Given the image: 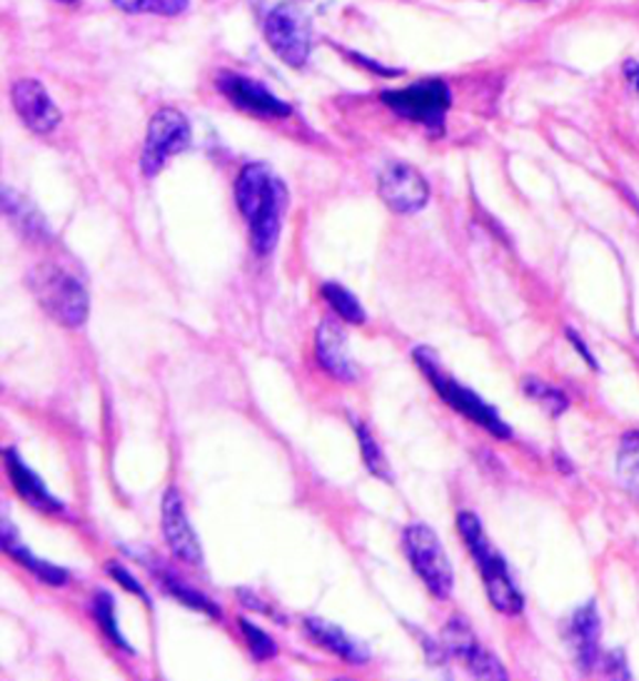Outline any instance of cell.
I'll list each match as a JSON object with an SVG mask.
<instances>
[{"mask_svg":"<svg viewBox=\"0 0 639 681\" xmlns=\"http://www.w3.org/2000/svg\"><path fill=\"white\" fill-rule=\"evenodd\" d=\"M444 647L452 657L462 661L470 674L480 679H507V669L500 664L492 651L480 645L472 627L462 617H452L450 625L444 627Z\"/></svg>","mask_w":639,"mask_h":681,"instance_id":"obj_10","label":"cell"},{"mask_svg":"<svg viewBox=\"0 0 639 681\" xmlns=\"http://www.w3.org/2000/svg\"><path fill=\"white\" fill-rule=\"evenodd\" d=\"M163 584H166V589L170 591L172 597H176L178 601H182V605H188L190 609L202 611V615H208L212 619H220L222 617V611L216 605H212V601L206 595H200V591L188 587V584H182L180 579L172 577V574H166V579H163Z\"/></svg>","mask_w":639,"mask_h":681,"instance_id":"obj_24","label":"cell"},{"mask_svg":"<svg viewBox=\"0 0 639 681\" xmlns=\"http://www.w3.org/2000/svg\"><path fill=\"white\" fill-rule=\"evenodd\" d=\"M412 357H415V365H418L425 373V377L430 379L434 392H438L454 412L464 415L470 422L480 425L482 430L500 437V440H510L512 430L505 425V420H502L495 407L488 405L478 392H472V389L454 383V379L444 373V367L440 365V357L434 355L430 347H418L412 353Z\"/></svg>","mask_w":639,"mask_h":681,"instance_id":"obj_4","label":"cell"},{"mask_svg":"<svg viewBox=\"0 0 639 681\" xmlns=\"http://www.w3.org/2000/svg\"><path fill=\"white\" fill-rule=\"evenodd\" d=\"M31 290L38 303L51 315L57 325L81 327L88 319L91 300L88 290L81 280L71 275L65 268L43 262L31 272Z\"/></svg>","mask_w":639,"mask_h":681,"instance_id":"obj_3","label":"cell"},{"mask_svg":"<svg viewBox=\"0 0 639 681\" xmlns=\"http://www.w3.org/2000/svg\"><path fill=\"white\" fill-rule=\"evenodd\" d=\"M163 534H166L172 557L192 564V567L202 564V547L198 542V534L188 520L180 492L172 490V486L166 492V497H163Z\"/></svg>","mask_w":639,"mask_h":681,"instance_id":"obj_11","label":"cell"},{"mask_svg":"<svg viewBox=\"0 0 639 681\" xmlns=\"http://www.w3.org/2000/svg\"><path fill=\"white\" fill-rule=\"evenodd\" d=\"M220 91L228 95V101L235 108L263 115V118H287L290 111H293L287 103L270 93L263 83L248 81L243 75H222Z\"/></svg>","mask_w":639,"mask_h":681,"instance_id":"obj_12","label":"cell"},{"mask_svg":"<svg viewBox=\"0 0 639 681\" xmlns=\"http://www.w3.org/2000/svg\"><path fill=\"white\" fill-rule=\"evenodd\" d=\"M235 200L250 228V242L260 255H270L283 230L287 188L268 165L253 163L243 168L235 185Z\"/></svg>","mask_w":639,"mask_h":681,"instance_id":"obj_1","label":"cell"},{"mask_svg":"<svg viewBox=\"0 0 639 681\" xmlns=\"http://www.w3.org/2000/svg\"><path fill=\"white\" fill-rule=\"evenodd\" d=\"M377 190L385 206L400 212V216H412L420 212L430 200V185L422 178L420 170H415L408 163H390L377 178Z\"/></svg>","mask_w":639,"mask_h":681,"instance_id":"obj_9","label":"cell"},{"mask_svg":"<svg viewBox=\"0 0 639 681\" xmlns=\"http://www.w3.org/2000/svg\"><path fill=\"white\" fill-rule=\"evenodd\" d=\"M315 353L320 365H323L335 379H341V383H355L357 369L350 357V349H347V337L335 319L320 323L315 335Z\"/></svg>","mask_w":639,"mask_h":681,"instance_id":"obj_14","label":"cell"},{"mask_svg":"<svg viewBox=\"0 0 639 681\" xmlns=\"http://www.w3.org/2000/svg\"><path fill=\"white\" fill-rule=\"evenodd\" d=\"M353 427H355L357 442H360V454H363L367 470H370L375 476H380V480H385V482H392L390 467H387V460H385V454L380 450V444L375 442V437H373L370 430H367V425L353 420Z\"/></svg>","mask_w":639,"mask_h":681,"instance_id":"obj_22","label":"cell"},{"mask_svg":"<svg viewBox=\"0 0 639 681\" xmlns=\"http://www.w3.org/2000/svg\"><path fill=\"white\" fill-rule=\"evenodd\" d=\"M617 474L625 490L639 497V432L622 437L617 452Z\"/></svg>","mask_w":639,"mask_h":681,"instance_id":"obj_20","label":"cell"},{"mask_svg":"<svg viewBox=\"0 0 639 681\" xmlns=\"http://www.w3.org/2000/svg\"><path fill=\"white\" fill-rule=\"evenodd\" d=\"M323 297L327 300V305L335 310V315L343 317L345 323H350V325L367 323V315L360 305V300H357L350 290H345L343 285H335V282H327V285H323Z\"/></svg>","mask_w":639,"mask_h":681,"instance_id":"obj_21","label":"cell"},{"mask_svg":"<svg viewBox=\"0 0 639 681\" xmlns=\"http://www.w3.org/2000/svg\"><path fill=\"white\" fill-rule=\"evenodd\" d=\"M458 530L462 534L464 544H468L474 564H478L482 582H485L490 605L502 611V615L510 617L520 615V611L525 609V597H522L515 579H512L505 557L490 544L482 522L474 517L472 512H460Z\"/></svg>","mask_w":639,"mask_h":681,"instance_id":"obj_2","label":"cell"},{"mask_svg":"<svg viewBox=\"0 0 639 681\" xmlns=\"http://www.w3.org/2000/svg\"><path fill=\"white\" fill-rule=\"evenodd\" d=\"M383 101L402 118L420 123L430 130H442L452 97L450 87L442 81H422L402 87V91H387L383 93Z\"/></svg>","mask_w":639,"mask_h":681,"instance_id":"obj_7","label":"cell"},{"mask_svg":"<svg viewBox=\"0 0 639 681\" xmlns=\"http://www.w3.org/2000/svg\"><path fill=\"white\" fill-rule=\"evenodd\" d=\"M61 3H75V0H61Z\"/></svg>","mask_w":639,"mask_h":681,"instance_id":"obj_32","label":"cell"},{"mask_svg":"<svg viewBox=\"0 0 639 681\" xmlns=\"http://www.w3.org/2000/svg\"><path fill=\"white\" fill-rule=\"evenodd\" d=\"M3 210H6V216L11 218L13 226L23 232V235H28V238H45L48 235V228H45V220H43L41 212H38L31 206V202L21 198V195H18L11 188L3 190Z\"/></svg>","mask_w":639,"mask_h":681,"instance_id":"obj_19","label":"cell"},{"mask_svg":"<svg viewBox=\"0 0 639 681\" xmlns=\"http://www.w3.org/2000/svg\"><path fill=\"white\" fill-rule=\"evenodd\" d=\"M115 6L128 13H155V15H178L188 8L190 0H113Z\"/></svg>","mask_w":639,"mask_h":681,"instance_id":"obj_26","label":"cell"},{"mask_svg":"<svg viewBox=\"0 0 639 681\" xmlns=\"http://www.w3.org/2000/svg\"><path fill=\"white\" fill-rule=\"evenodd\" d=\"M93 611H95V621H98V627L105 631V637H108L115 647L133 651V647L125 641L123 631L118 629V621H115V605L108 591H98V595H95Z\"/></svg>","mask_w":639,"mask_h":681,"instance_id":"obj_23","label":"cell"},{"mask_svg":"<svg viewBox=\"0 0 639 681\" xmlns=\"http://www.w3.org/2000/svg\"><path fill=\"white\" fill-rule=\"evenodd\" d=\"M0 542H3L6 554H11V557L18 564H23L25 569H31L41 582L53 584V587H63V584H67V579H71V574H67L63 567H55V564L38 559L35 554L28 552L21 544V537H18L13 522L8 517L3 520V534H0Z\"/></svg>","mask_w":639,"mask_h":681,"instance_id":"obj_18","label":"cell"},{"mask_svg":"<svg viewBox=\"0 0 639 681\" xmlns=\"http://www.w3.org/2000/svg\"><path fill=\"white\" fill-rule=\"evenodd\" d=\"M625 75H627L629 85H632L635 91L639 93V63H635V61H627V63H625Z\"/></svg>","mask_w":639,"mask_h":681,"instance_id":"obj_31","label":"cell"},{"mask_svg":"<svg viewBox=\"0 0 639 681\" xmlns=\"http://www.w3.org/2000/svg\"><path fill=\"white\" fill-rule=\"evenodd\" d=\"M6 457V472H8V480H11L13 490L21 494V500L25 504H31L33 510L38 512H45V514H57L63 512V504L61 500H55L51 492H48V486L41 482V476H38L31 467H28L23 462V457L18 454L15 450H8L3 452Z\"/></svg>","mask_w":639,"mask_h":681,"instance_id":"obj_15","label":"cell"},{"mask_svg":"<svg viewBox=\"0 0 639 681\" xmlns=\"http://www.w3.org/2000/svg\"><path fill=\"white\" fill-rule=\"evenodd\" d=\"M402 544L415 574L422 579L430 595L434 599H448L452 595L454 574L438 534L428 524H410V527H405Z\"/></svg>","mask_w":639,"mask_h":681,"instance_id":"obj_5","label":"cell"},{"mask_svg":"<svg viewBox=\"0 0 639 681\" xmlns=\"http://www.w3.org/2000/svg\"><path fill=\"white\" fill-rule=\"evenodd\" d=\"M525 392L535 400L537 405L545 407V410L552 415V417H559L563 415L567 407H569V400L565 392H559L557 387H552L547 383H542V379L537 377H527L525 379Z\"/></svg>","mask_w":639,"mask_h":681,"instance_id":"obj_25","label":"cell"},{"mask_svg":"<svg viewBox=\"0 0 639 681\" xmlns=\"http://www.w3.org/2000/svg\"><path fill=\"white\" fill-rule=\"evenodd\" d=\"M305 629H307V635L313 637L315 645L333 651L335 657H341L343 661H347V664H365V661L370 659V651H367L360 641H355L350 635H345L341 627L331 625V621L307 617Z\"/></svg>","mask_w":639,"mask_h":681,"instance_id":"obj_17","label":"cell"},{"mask_svg":"<svg viewBox=\"0 0 639 681\" xmlns=\"http://www.w3.org/2000/svg\"><path fill=\"white\" fill-rule=\"evenodd\" d=\"M265 38L280 61L300 67L313 51V23L297 6L283 3L265 18Z\"/></svg>","mask_w":639,"mask_h":681,"instance_id":"obj_6","label":"cell"},{"mask_svg":"<svg viewBox=\"0 0 639 681\" xmlns=\"http://www.w3.org/2000/svg\"><path fill=\"white\" fill-rule=\"evenodd\" d=\"M599 615L595 601H589V605L579 607L573 619H569V647H573V654L577 659L579 669L589 671L599 659Z\"/></svg>","mask_w":639,"mask_h":681,"instance_id":"obj_16","label":"cell"},{"mask_svg":"<svg viewBox=\"0 0 639 681\" xmlns=\"http://www.w3.org/2000/svg\"><path fill=\"white\" fill-rule=\"evenodd\" d=\"M605 671H607L609 677L629 679V669H627L625 659H622V651H612V654H609V657L605 659Z\"/></svg>","mask_w":639,"mask_h":681,"instance_id":"obj_29","label":"cell"},{"mask_svg":"<svg viewBox=\"0 0 639 681\" xmlns=\"http://www.w3.org/2000/svg\"><path fill=\"white\" fill-rule=\"evenodd\" d=\"M240 629H243V635H245L250 654H253L258 661H265L270 657H275V651H277L275 641L270 639L263 629L255 627V625H250L248 619H240Z\"/></svg>","mask_w":639,"mask_h":681,"instance_id":"obj_27","label":"cell"},{"mask_svg":"<svg viewBox=\"0 0 639 681\" xmlns=\"http://www.w3.org/2000/svg\"><path fill=\"white\" fill-rule=\"evenodd\" d=\"M108 572H111V577L121 584V587H125L128 591H133L135 597H140V599L145 601V605L150 607V597H148V591H145L143 584H140L138 579H135L128 569L121 567V564H111Z\"/></svg>","mask_w":639,"mask_h":681,"instance_id":"obj_28","label":"cell"},{"mask_svg":"<svg viewBox=\"0 0 639 681\" xmlns=\"http://www.w3.org/2000/svg\"><path fill=\"white\" fill-rule=\"evenodd\" d=\"M13 105L15 113L21 115V121L31 128L33 133H51L61 125V111L55 108V103L51 101L45 87L38 81H18L13 85Z\"/></svg>","mask_w":639,"mask_h":681,"instance_id":"obj_13","label":"cell"},{"mask_svg":"<svg viewBox=\"0 0 639 681\" xmlns=\"http://www.w3.org/2000/svg\"><path fill=\"white\" fill-rule=\"evenodd\" d=\"M192 140V130L186 115L176 108H163L153 115L148 125V138H145L143 148V172L153 178L163 168H166L170 158H176L178 153L188 150Z\"/></svg>","mask_w":639,"mask_h":681,"instance_id":"obj_8","label":"cell"},{"mask_svg":"<svg viewBox=\"0 0 639 681\" xmlns=\"http://www.w3.org/2000/svg\"><path fill=\"white\" fill-rule=\"evenodd\" d=\"M567 337H569V343H573L579 353H583V357H585V363L587 365H593V367H597V363H595V357H593V353H589V349L585 347V343H583V337H579L575 329H567Z\"/></svg>","mask_w":639,"mask_h":681,"instance_id":"obj_30","label":"cell"}]
</instances>
